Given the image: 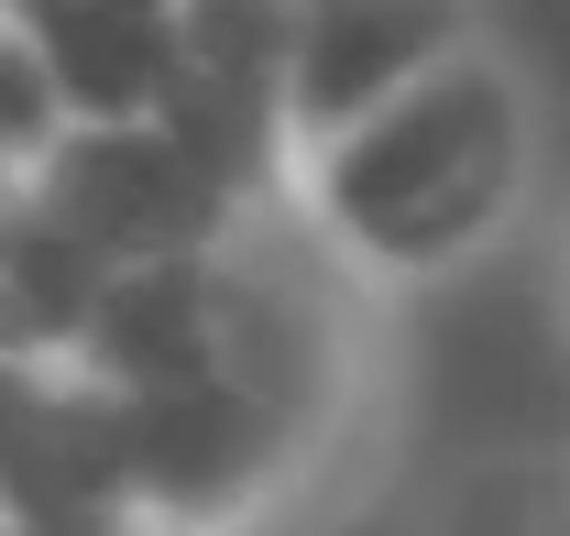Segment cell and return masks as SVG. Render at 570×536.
I'll use <instances>...</instances> for the list:
<instances>
[{
  "instance_id": "obj_1",
  "label": "cell",
  "mask_w": 570,
  "mask_h": 536,
  "mask_svg": "<svg viewBox=\"0 0 570 536\" xmlns=\"http://www.w3.org/2000/svg\"><path fill=\"white\" fill-rule=\"evenodd\" d=\"M549 187V88L504 33H472L450 67L362 110L352 132L307 142L285 165V198L373 296H439L494 264Z\"/></svg>"
},
{
  "instance_id": "obj_2",
  "label": "cell",
  "mask_w": 570,
  "mask_h": 536,
  "mask_svg": "<svg viewBox=\"0 0 570 536\" xmlns=\"http://www.w3.org/2000/svg\"><path fill=\"white\" fill-rule=\"evenodd\" d=\"M22 187L56 208L77 241H99L110 264L209 252L219 230L253 208L176 121H67V142H56Z\"/></svg>"
},
{
  "instance_id": "obj_3",
  "label": "cell",
  "mask_w": 570,
  "mask_h": 536,
  "mask_svg": "<svg viewBox=\"0 0 570 536\" xmlns=\"http://www.w3.org/2000/svg\"><path fill=\"white\" fill-rule=\"evenodd\" d=\"M472 33H494L483 0H296V33H285V142L307 153V142L352 132L362 110H384L428 67H450Z\"/></svg>"
},
{
  "instance_id": "obj_4",
  "label": "cell",
  "mask_w": 570,
  "mask_h": 536,
  "mask_svg": "<svg viewBox=\"0 0 570 536\" xmlns=\"http://www.w3.org/2000/svg\"><path fill=\"white\" fill-rule=\"evenodd\" d=\"M11 22L45 44L77 121H154L176 67H187L176 0H11Z\"/></svg>"
},
{
  "instance_id": "obj_5",
  "label": "cell",
  "mask_w": 570,
  "mask_h": 536,
  "mask_svg": "<svg viewBox=\"0 0 570 536\" xmlns=\"http://www.w3.org/2000/svg\"><path fill=\"white\" fill-rule=\"evenodd\" d=\"M417 536H570V449H483L417 504Z\"/></svg>"
},
{
  "instance_id": "obj_6",
  "label": "cell",
  "mask_w": 570,
  "mask_h": 536,
  "mask_svg": "<svg viewBox=\"0 0 570 536\" xmlns=\"http://www.w3.org/2000/svg\"><path fill=\"white\" fill-rule=\"evenodd\" d=\"M67 88H56V67H45V44L11 22V0H0V176H33L56 142H67Z\"/></svg>"
},
{
  "instance_id": "obj_7",
  "label": "cell",
  "mask_w": 570,
  "mask_h": 536,
  "mask_svg": "<svg viewBox=\"0 0 570 536\" xmlns=\"http://www.w3.org/2000/svg\"><path fill=\"white\" fill-rule=\"evenodd\" d=\"M0 536H165L142 515H0Z\"/></svg>"
},
{
  "instance_id": "obj_8",
  "label": "cell",
  "mask_w": 570,
  "mask_h": 536,
  "mask_svg": "<svg viewBox=\"0 0 570 536\" xmlns=\"http://www.w3.org/2000/svg\"><path fill=\"white\" fill-rule=\"evenodd\" d=\"M560 318H570V230H560Z\"/></svg>"
},
{
  "instance_id": "obj_9",
  "label": "cell",
  "mask_w": 570,
  "mask_h": 536,
  "mask_svg": "<svg viewBox=\"0 0 570 536\" xmlns=\"http://www.w3.org/2000/svg\"><path fill=\"white\" fill-rule=\"evenodd\" d=\"M11 187H22V176H0V219H11Z\"/></svg>"
}]
</instances>
